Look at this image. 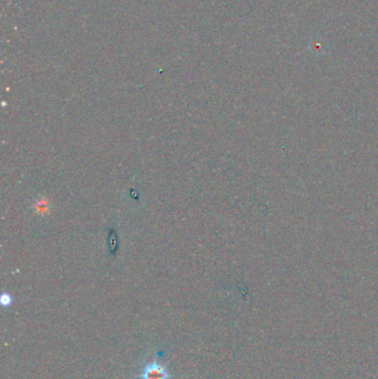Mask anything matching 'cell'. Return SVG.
Returning a JSON list of instances; mask_svg holds the SVG:
<instances>
[{
	"label": "cell",
	"mask_w": 378,
	"mask_h": 379,
	"mask_svg": "<svg viewBox=\"0 0 378 379\" xmlns=\"http://www.w3.org/2000/svg\"><path fill=\"white\" fill-rule=\"evenodd\" d=\"M141 379H170V374L167 367L158 360L147 363L142 369Z\"/></svg>",
	"instance_id": "6da1fadb"
}]
</instances>
